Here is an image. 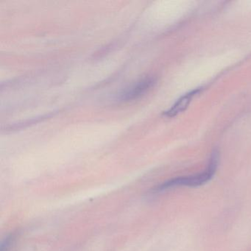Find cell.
I'll return each mask as SVG.
<instances>
[{
  "label": "cell",
  "mask_w": 251,
  "mask_h": 251,
  "mask_svg": "<svg viewBox=\"0 0 251 251\" xmlns=\"http://www.w3.org/2000/svg\"><path fill=\"white\" fill-rule=\"evenodd\" d=\"M220 161V152L217 150H214L211 152L208 161V165L204 171L196 174L189 176H181L175 177L164 182L158 185L154 189V193H159L172 188L179 187V186H187V187H198L208 183L214 177L218 167Z\"/></svg>",
  "instance_id": "1"
},
{
  "label": "cell",
  "mask_w": 251,
  "mask_h": 251,
  "mask_svg": "<svg viewBox=\"0 0 251 251\" xmlns=\"http://www.w3.org/2000/svg\"><path fill=\"white\" fill-rule=\"evenodd\" d=\"M154 83H155V79L152 77L142 79L129 87L123 89L119 94L117 100L122 102H127V101L137 99L138 98L146 93L153 86Z\"/></svg>",
  "instance_id": "2"
},
{
  "label": "cell",
  "mask_w": 251,
  "mask_h": 251,
  "mask_svg": "<svg viewBox=\"0 0 251 251\" xmlns=\"http://www.w3.org/2000/svg\"><path fill=\"white\" fill-rule=\"evenodd\" d=\"M201 91V88H198V89H194V90L185 94L180 99L176 101V103L170 109L164 112V115L167 117H176L180 113L183 112L188 108L189 104L192 102V99L198 94H199Z\"/></svg>",
  "instance_id": "3"
},
{
  "label": "cell",
  "mask_w": 251,
  "mask_h": 251,
  "mask_svg": "<svg viewBox=\"0 0 251 251\" xmlns=\"http://www.w3.org/2000/svg\"><path fill=\"white\" fill-rule=\"evenodd\" d=\"M13 240L14 239L12 236H8L5 240L2 241L1 246H0V251H9L13 243Z\"/></svg>",
  "instance_id": "4"
}]
</instances>
